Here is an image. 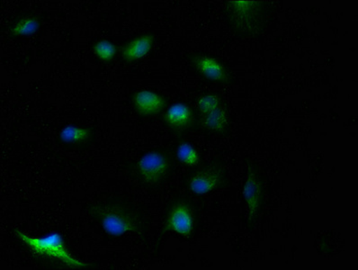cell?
<instances>
[{
    "label": "cell",
    "instance_id": "obj_17",
    "mask_svg": "<svg viewBox=\"0 0 358 270\" xmlns=\"http://www.w3.org/2000/svg\"><path fill=\"white\" fill-rule=\"evenodd\" d=\"M222 108L221 99L213 94H207L197 100V108L203 115L209 114L215 110Z\"/></svg>",
    "mask_w": 358,
    "mask_h": 270
},
{
    "label": "cell",
    "instance_id": "obj_9",
    "mask_svg": "<svg viewBox=\"0 0 358 270\" xmlns=\"http://www.w3.org/2000/svg\"><path fill=\"white\" fill-rule=\"evenodd\" d=\"M166 227L184 237H189L194 228L191 210L186 204L179 203L173 206L169 213Z\"/></svg>",
    "mask_w": 358,
    "mask_h": 270
},
{
    "label": "cell",
    "instance_id": "obj_8",
    "mask_svg": "<svg viewBox=\"0 0 358 270\" xmlns=\"http://www.w3.org/2000/svg\"><path fill=\"white\" fill-rule=\"evenodd\" d=\"M154 45L155 36L152 33L140 34L122 47V57L127 62L139 61L152 52Z\"/></svg>",
    "mask_w": 358,
    "mask_h": 270
},
{
    "label": "cell",
    "instance_id": "obj_3",
    "mask_svg": "<svg viewBox=\"0 0 358 270\" xmlns=\"http://www.w3.org/2000/svg\"><path fill=\"white\" fill-rule=\"evenodd\" d=\"M171 167L169 159L164 153L152 150L141 157L138 162V172L148 183H158L168 174Z\"/></svg>",
    "mask_w": 358,
    "mask_h": 270
},
{
    "label": "cell",
    "instance_id": "obj_1",
    "mask_svg": "<svg viewBox=\"0 0 358 270\" xmlns=\"http://www.w3.org/2000/svg\"><path fill=\"white\" fill-rule=\"evenodd\" d=\"M263 1H231L225 2L231 26L243 34H255L262 29L266 20V7Z\"/></svg>",
    "mask_w": 358,
    "mask_h": 270
},
{
    "label": "cell",
    "instance_id": "obj_13",
    "mask_svg": "<svg viewBox=\"0 0 358 270\" xmlns=\"http://www.w3.org/2000/svg\"><path fill=\"white\" fill-rule=\"evenodd\" d=\"M40 27L41 23L38 18L26 17L15 22L14 26L11 27L10 32L15 36L27 37L38 32Z\"/></svg>",
    "mask_w": 358,
    "mask_h": 270
},
{
    "label": "cell",
    "instance_id": "obj_16",
    "mask_svg": "<svg viewBox=\"0 0 358 270\" xmlns=\"http://www.w3.org/2000/svg\"><path fill=\"white\" fill-rule=\"evenodd\" d=\"M93 52L97 58L103 62H110L115 57L117 47L111 41L101 39L94 43Z\"/></svg>",
    "mask_w": 358,
    "mask_h": 270
},
{
    "label": "cell",
    "instance_id": "obj_11",
    "mask_svg": "<svg viewBox=\"0 0 358 270\" xmlns=\"http://www.w3.org/2000/svg\"><path fill=\"white\" fill-rule=\"evenodd\" d=\"M164 119L169 127L183 130L192 125L194 115L187 104L175 103L166 110Z\"/></svg>",
    "mask_w": 358,
    "mask_h": 270
},
{
    "label": "cell",
    "instance_id": "obj_7",
    "mask_svg": "<svg viewBox=\"0 0 358 270\" xmlns=\"http://www.w3.org/2000/svg\"><path fill=\"white\" fill-rule=\"evenodd\" d=\"M133 104L135 110L143 116L158 115L166 106L164 97L155 91L148 90H140L135 93L133 97Z\"/></svg>",
    "mask_w": 358,
    "mask_h": 270
},
{
    "label": "cell",
    "instance_id": "obj_2",
    "mask_svg": "<svg viewBox=\"0 0 358 270\" xmlns=\"http://www.w3.org/2000/svg\"><path fill=\"white\" fill-rule=\"evenodd\" d=\"M15 234L36 255L52 257L74 269L87 268L90 266V264L81 262L71 254L66 248L64 238L58 232H52L43 237L30 236L20 231L15 232Z\"/></svg>",
    "mask_w": 358,
    "mask_h": 270
},
{
    "label": "cell",
    "instance_id": "obj_4",
    "mask_svg": "<svg viewBox=\"0 0 358 270\" xmlns=\"http://www.w3.org/2000/svg\"><path fill=\"white\" fill-rule=\"evenodd\" d=\"M101 225L106 234L115 237L122 236L136 229L133 218L118 208H108L103 211Z\"/></svg>",
    "mask_w": 358,
    "mask_h": 270
},
{
    "label": "cell",
    "instance_id": "obj_14",
    "mask_svg": "<svg viewBox=\"0 0 358 270\" xmlns=\"http://www.w3.org/2000/svg\"><path fill=\"white\" fill-rule=\"evenodd\" d=\"M203 125L208 130L215 132L224 131L228 127V115L224 109L218 108L209 114L203 115Z\"/></svg>",
    "mask_w": 358,
    "mask_h": 270
},
{
    "label": "cell",
    "instance_id": "obj_6",
    "mask_svg": "<svg viewBox=\"0 0 358 270\" xmlns=\"http://www.w3.org/2000/svg\"><path fill=\"white\" fill-rule=\"evenodd\" d=\"M243 197L247 204L248 211H249L250 218L255 216L259 211L263 199V187L262 180L254 171L252 167L248 169L246 180L243 186Z\"/></svg>",
    "mask_w": 358,
    "mask_h": 270
},
{
    "label": "cell",
    "instance_id": "obj_5",
    "mask_svg": "<svg viewBox=\"0 0 358 270\" xmlns=\"http://www.w3.org/2000/svg\"><path fill=\"white\" fill-rule=\"evenodd\" d=\"M193 64L196 70L207 80L219 83H228L230 80L227 69L212 55H197L194 57Z\"/></svg>",
    "mask_w": 358,
    "mask_h": 270
},
{
    "label": "cell",
    "instance_id": "obj_12",
    "mask_svg": "<svg viewBox=\"0 0 358 270\" xmlns=\"http://www.w3.org/2000/svg\"><path fill=\"white\" fill-rule=\"evenodd\" d=\"M90 132L86 127H77V125H66L59 132V137L62 142L68 144H78L89 139Z\"/></svg>",
    "mask_w": 358,
    "mask_h": 270
},
{
    "label": "cell",
    "instance_id": "obj_10",
    "mask_svg": "<svg viewBox=\"0 0 358 270\" xmlns=\"http://www.w3.org/2000/svg\"><path fill=\"white\" fill-rule=\"evenodd\" d=\"M222 180H224V176L219 169H206L193 175L188 183V187L194 194L203 196L213 192L221 186Z\"/></svg>",
    "mask_w": 358,
    "mask_h": 270
},
{
    "label": "cell",
    "instance_id": "obj_15",
    "mask_svg": "<svg viewBox=\"0 0 358 270\" xmlns=\"http://www.w3.org/2000/svg\"><path fill=\"white\" fill-rule=\"evenodd\" d=\"M177 156L179 161L188 167H194L200 162V156L197 150L189 143L179 144L177 150Z\"/></svg>",
    "mask_w": 358,
    "mask_h": 270
}]
</instances>
